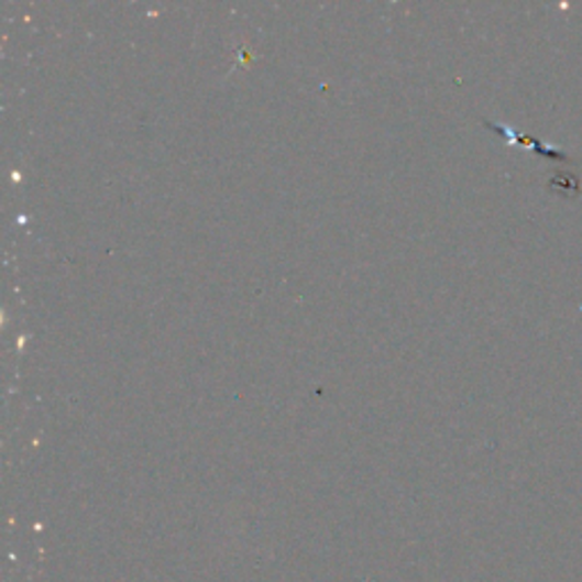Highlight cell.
I'll list each match as a JSON object with an SVG mask.
<instances>
[{"label":"cell","mask_w":582,"mask_h":582,"mask_svg":"<svg viewBox=\"0 0 582 582\" xmlns=\"http://www.w3.org/2000/svg\"><path fill=\"white\" fill-rule=\"evenodd\" d=\"M485 125H490V130L503 134L505 140L512 144V146H519V149H530L539 155H546V157H553L558 162H569V155L558 151V149H549V146H543L539 140H532V136H526V134H517L515 130H512L509 125H501V123H492V121H485Z\"/></svg>","instance_id":"6da1fadb"},{"label":"cell","mask_w":582,"mask_h":582,"mask_svg":"<svg viewBox=\"0 0 582 582\" xmlns=\"http://www.w3.org/2000/svg\"><path fill=\"white\" fill-rule=\"evenodd\" d=\"M549 187H551L553 191H567L569 196H578V194H582V180H580L578 176H573V174H562V171H560V174H556V176L551 178Z\"/></svg>","instance_id":"7a4b0ae2"}]
</instances>
